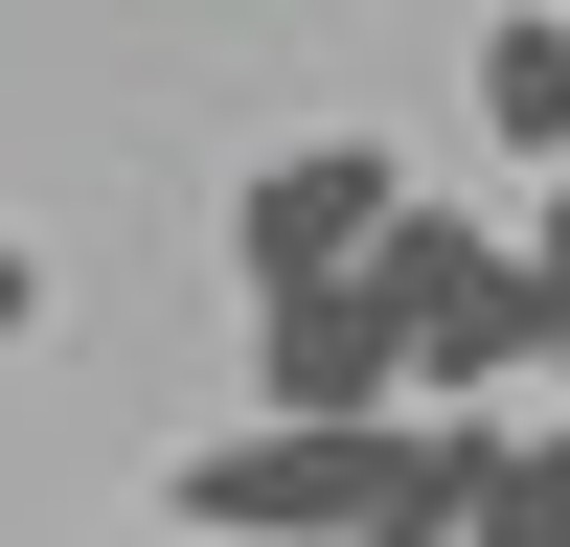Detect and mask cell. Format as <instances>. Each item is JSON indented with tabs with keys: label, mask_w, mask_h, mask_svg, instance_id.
I'll list each match as a JSON object with an SVG mask.
<instances>
[{
	"label": "cell",
	"mask_w": 570,
	"mask_h": 547,
	"mask_svg": "<svg viewBox=\"0 0 570 547\" xmlns=\"http://www.w3.org/2000/svg\"><path fill=\"white\" fill-rule=\"evenodd\" d=\"M480 137L525 182H570V0H502V23H480Z\"/></svg>",
	"instance_id": "cell-4"
},
{
	"label": "cell",
	"mask_w": 570,
	"mask_h": 547,
	"mask_svg": "<svg viewBox=\"0 0 570 547\" xmlns=\"http://www.w3.org/2000/svg\"><path fill=\"white\" fill-rule=\"evenodd\" d=\"M456 547H570V410H548V434H480V479H456Z\"/></svg>",
	"instance_id": "cell-5"
},
{
	"label": "cell",
	"mask_w": 570,
	"mask_h": 547,
	"mask_svg": "<svg viewBox=\"0 0 570 547\" xmlns=\"http://www.w3.org/2000/svg\"><path fill=\"white\" fill-rule=\"evenodd\" d=\"M411 206L389 137H297V160H252V206H228V251H252V297H297V274H365V228Z\"/></svg>",
	"instance_id": "cell-2"
},
{
	"label": "cell",
	"mask_w": 570,
	"mask_h": 547,
	"mask_svg": "<svg viewBox=\"0 0 570 547\" xmlns=\"http://www.w3.org/2000/svg\"><path fill=\"white\" fill-rule=\"evenodd\" d=\"M0 342H46V251H23V228H0Z\"/></svg>",
	"instance_id": "cell-6"
},
{
	"label": "cell",
	"mask_w": 570,
	"mask_h": 547,
	"mask_svg": "<svg viewBox=\"0 0 570 547\" xmlns=\"http://www.w3.org/2000/svg\"><path fill=\"white\" fill-rule=\"evenodd\" d=\"M434 365H411V319L365 297V274H297V297H252V410H411Z\"/></svg>",
	"instance_id": "cell-3"
},
{
	"label": "cell",
	"mask_w": 570,
	"mask_h": 547,
	"mask_svg": "<svg viewBox=\"0 0 570 547\" xmlns=\"http://www.w3.org/2000/svg\"><path fill=\"white\" fill-rule=\"evenodd\" d=\"M320 547H456V501H389V525H320Z\"/></svg>",
	"instance_id": "cell-7"
},
{
	"label": "cell",
	"mask_w": 570,
	"mask_h": 547,
	"mask_svg": "<svg viewBox=\"0 0 570 547\" xmlns=\"http://www.w3.org/2000/svg\"><path fill=\"white\" fill-rule=\"evenodd\" d=\"M365 297L411 319V365H434V388H525V365L570 388V297L502 251L480 206H389V228H365Z\"/></svg>",
	"instance_id": "cell-1"
}]
</instances>
